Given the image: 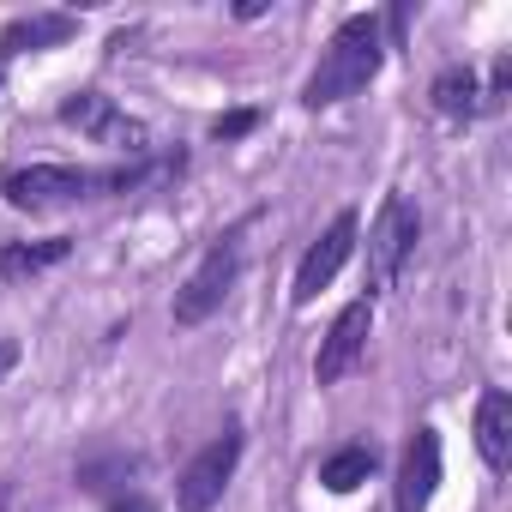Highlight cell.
<instances>
[{
  "instance_id": "cell-1",
  "label": "cell",
  "mask_w": 512,
  "mask_h": 512,
  "mask_svg": "<svg viewBox=\"0 0 512 512\" xmlns=\"http://www.w3.org/2000/svg\"><path fill=\"white\" fill-rule=\"evenodd\" d=\"M380 61H386V31H380V19H374V13H350V19L332 31L320 67L308 73L302 103H308V109H332V103L368 91L374 73H380Z\"/></svg>"
},
{
  "instance_id": "cell-2",
  "label": "cell",
  "mask_w": 512,
  "mask_h": 512,
  "mask_svg": "<svg viewBox=\"0 0 512 512\" xmlns=\"http://www.w3.org/2000/svg\"><path fill=\"white\" fill-rule=\"evenodd\" d=\"M241 229H247V223L223 229V235L205 247V260L187 272V284L175 290V326H205V320L223 308V296H229L235 278H241Z\"/></svg>"
},
{
  "instance_id": "cell-3",
  "label": "cell",
  "mask_w": 512,
  "mask_h": 512,
  "mask_svg": "<svg viewBox=\"0 0 512 512\" xmlns=\"http://www.w3.org/2000/svg\"><path fill=\"white\" fill-rule=\"evenodd\" d=\"M416 235H422L416 205L404 193H386V205H380V217L368 229V302L398 284V272L410 266V253H416Z\"/></svg>"
},
{
  "instance_id": "cell-4",
  "label": "cell",
  "mask_w": 512,
  "mask_h": 512,
  "mask_svg": "<svg viewBox=\"0 0 512 512\" xmlns=\"http://www.w3.org/2000/svg\"><path fill=\"white\" fill-rule=\"evenodd\" d=\"M103 187V175L91 169H73V163H31V169H13L0 181L13 211H55V205H79Z\"/></svg>"
},
{
  "instance_id": "cell-5",
  "label": "cell",
  "mask_w": 512,
  "mask_h": 512,
  "mask_svg": "<svg viewBox=\"0 0 512 512\" xmlns=\"http://www.w3.org/2000/svg\"><path fill=\"white\" fill-rule=\"evenodd\" d=\"M61 121H67V127H79L85 139L109 145V151L151 157V127H145L139 115H121V109H115V97H103V91H73V97L61 103Z\"/></svg>"
},
{
  "instance_id": "cell-6",
  "label": "cell",
  "mask_w": 512,
  "mask_h": 512,
  "mask_svg": "<svg viewBox=\"0 0 512 512\" xmlns=\"http://www.w3.org/2000/svg\"><path fill=\"white\" fill-rule=\"evenodd\" d=\"M241 428L229 422L211 446H199L193 452V464L181 470V482H175V506L181 512H211L217 500H223V488H229V476H235V464H241Z\"/></svg>"
},
{
  "instance_id": "cell-7",
  "label": "cell",
  "mask_w": 512,
  "mask_h": 512,
  "mask_svg": "<svg viewBox=\"0 0 512 512\" xmlns=\"http://www.w3.org/2000/svg\"><path fill=\"white\" fill-rule=\"evenodd\" d=\"M356 229H362V217H356V211H338V217L326 223V235L302 253V266H296V290H290V296H296V308H308V302H314L338 272H344V260L356 253Z\"/></svg>"
},
{
  "instance_id": "cell-8",
  "label": "cell",
  "mask_w": 512,
  "mask_h": 512,
  "mask_svg": "<svg viewBox=\"0 0 512 512\" xmlns=\"http://www.w3.org/2000/svg\"><path fill=\"white\" fill-rule=\"evenodd\" d=\"M368 332H374V302L362 296V302H350V308L332 320V332L320 338L314 380H320V386H338V380H350V374H356V362H362V350H368Z\"/></svg>"
},
{
  "instance_id": "cell-9",
  "label": "cell",
  "mask_w": 512,
  "mask_h": 512,
  "mask_svg": "<svg viewBox=\"0 0 512 512\" xmlns=\"http://www.w3.org/2000/svg\"><path fill=\"white\" fill-rule=\"evenodd\" d=\"M440 488V428H416L398 464V512H428Z\"/></svg>"
},
{
  "instance_id": "cell-10",
  "label": "cell",
  "mask_w": 512,
  "mask_h": 512,
  "mask_svg": "<svg viewBox=\"0 0 512 512\" xmlns=\"http://www.w3.org/2000/svg\"><path fill=\"white\" fill-rule=\"evenodd\" d=\"M476 452H482V464L494 476L512 470V398L500 386L482 392V404H476Z\"/></svg>"
},
{
  "instance_id": "cell-11",
  "label": "cell",
  "mask_w": 512,
  "mask_h": 512,
  "mask_svg": "<svg viewBox=\"0 0 512 512\" xmlns=\"http://www.w3.org/2000/svg\"><path fill=\"white\" fill-rule=\"evenodd\" d=\"M67 37H79V19H73V13H31V19H13L7 31H0V61L55 49V43H67Z\"/></svg>"
},
{
  "instance_id": "cell-12",
  "label": "cell",
  "mask_w": 512,
  "mask_h": 512,
  "mask_svg": "<svg viewBox=\"0 0 512 512\" xmlns=\"http://www.w3.org/2000/svg\"><path fill=\"white\" fill-rule=\"evenodd\" d=\"M67 253H73V241H67V235H49V241H7V247H0V278H7V284L37 278V272L61 266Z\"/></svg>"
},
{
  "instance_id": "cell-13",
  "label": "cell",
  "mask_w": 512,
  "mask_h": 512,
  "mask_svg": "<svg viewBox=\"0 0 512 512\" xmlns=\"http://www.w3.org/2000/svg\"><path fill=\"white\" fill-rule=\"evenodd\" d=\"M374 470H380V452H374L368 440H356V446H338V452L320 464V482H326L332 494H356Z\"/></svg>"
},
{
  "instance_id": "cell-14",
  "label": "cell",
  "mask_w": 512,
  "mask_h": 512,
  "mask_svg": "<svg viewBox=\"0 0 512 512\" xmlns=\"http://www.w3.org/2000/svg\"><path fill=\"white\" fill-rule=\"evenodd\" d=\"M428 97H434L440 115H476V109H482V85H476L470 67H446V73L428 85Z\"/></svg>"
},
{
  "instance_id": "cell-15",
  "label": "cell",
  "mask_w": 512,
  "mask_h": 512,
  "mask_svg": "<svg viewBox=\"0 0 512 512\" xmlns=\"http://www.w3.org/2000/svg\"><path fill=\"white\" fill-rule=\"evenodd\" d=\"M253 127H260V115H253V109H229V115L211 121V139H241V133H253Z\"/></svg>"
},
{
  "instance_id": "cell-16",
  "label": "cell",
  "mask_w": 512,
  "mask_h": 512,
  "mask_svg": "<svg viewBox=\"0 0 512 512\" xmlns=\"http://www.w3.org/2000/svg\"><path fill=\"white\" fill-rule=\"evenodd\" d=\"M506 85H512V55H500V61H494L488 91H482V109H500V103H506Z\"/></svg>"
},
{
  "instance_id": "cell-17",
  "label": "cell",
  "mask_w": 512,
  "mask_h": 512,
  "mask_svg": "<svg viewBox=\"0 0 512 512\" xmlns=\"http://www.w3.org/2000/svg\"><path fill=\"white\" fill-rule=\"evenodd\" d=\"M109 512H157V506H151V500H145V494H127V500H115V506H109Z\"/></svg>"
},
{
  "instance_id": "cell-18",
  "label": "cell",
  "mask_w": 512,
  "mask_h": 512,
  "mask_svg": "<svg viewBox=\"0 0 512 512\" xmlns=\"http://www.w3.org/2000/svg\"><path fill=\"white\" fill-rule=\"evenodd\" d=\"M0 67H7V61H0Z\"/></svg>"
},
{
  "instance_id": "cell-19",
  "label": "cell",
  "mask_w": 512,
  "mask_h": 512,
  "mask_svg": "<svg viewBox=\"0 0 512 512\" xmlns=\"http://www.w3.org/2000/svg\"><path fill=\"white\" fill-rule=\"evenodd\" d=\"M0 362H7V356H0Z\"/></svg>"
}]
</instances>
